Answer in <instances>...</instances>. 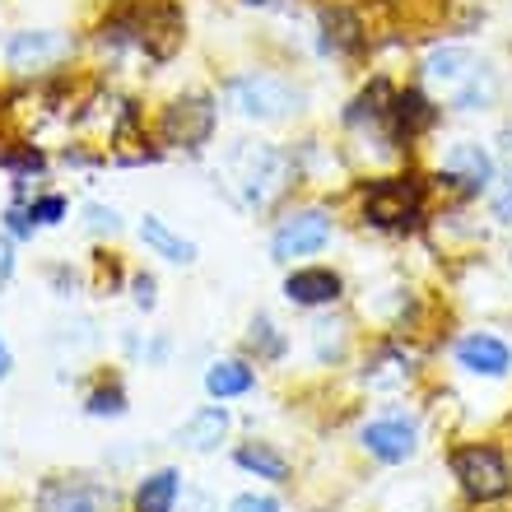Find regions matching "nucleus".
<instances>
[{
  "label": "nucleus",
  "mask_w": 512,
  "mask_h": 512,
  "mask_svg": "<svg viewBox=\"0 0 512 512\" xmlns=\"http://www.w3.org/2000/svg\"><path fill=\"white\" fill-rule=\"evenodd\" d=\"M424 84L433 103L457 112H485L499 98V75L471 47H433L424 56Z\"/></svg>",
  "instance_id": "nucleus-1"
},
{
  "label": "nucleus",
  "mask_w": 512,
  "mask_h": 512,
  "mask_svg": "<svg viewBox=\"0 0 512 512\" xmlns=\"http://www.w3.org/2000/svg\"><path fill=\"white\" fill-rule=\"evenodd\" d=\"M103 47H131L149 61H168L182 47V10L173 0H117L103 19Z\"/></svg>",
  "instance_id": "nucleus-2"
},
{
  "label": "nucleus",
  "mask_w": 512,
  "mask_h": 512,
  "mask_svg": "<svg viewBox=\"0 0 512 512\" xmlns=\"http://www.w3.org/2000/svg\"><path fill=\"white\" fill-rule=\"evenodd\" d=\"M229 182L238 187L252 210H266L289 191L294 182V159L284 154L280 145H266V140H243L238 149H229Z\"/></svg>",
  "instance_id": "nucleus-3"
},
{
  "label": "nucleus",
  "mask_w": 512,
  "mask_h": 512,
  "mask_svg": "<svg viewBox=\"0 0 512 512\" xmlns=\"http://www.w3.org/2000/svg\"><path fill=\"white\" fill-rule=\"evenodd\" d=\"M424 215V182L405 177H373L364 187V219L382 233H410Z\"/></svg>",
  "instance_id": "nucleus-4"
},
{
  "label": "nucleus",
  "mask_w": 512,
  "mask_h": 512,
  "mask_svg": "<svg viewBox=\"0 0 512 512\" xmlns=\"http://www.w3.org/2000/svg\"><path fill=\"white\" fill-rule=\"evenodd\" d=\"M452 475L461 480V489L471 494L475 503H499L512 494V466L499 447L489 443H471L452 452Z\"/></svg>",
  "instance_id": "nucleus-5"
},
{
  "label": "nucleus",
  "mask_w": 512,
  "mask_h": 512,
  "mask_svg": "<svg viewBox=\"0 0 512 512\" xmlns=\"http://www.w3.org/2000/svg\"><path fill=\"white\" fill-rule=\"evenodd\" d=\"M229 103L247 122H284L289 112H298L294 84H284L280 75H256V70L229 84Z\"/></svg>",
  "instance_id": "nucleus-6"
},
{
  "label": "nucleus",
  "mask_w": 512,
  "mask_h": 512,
  "mask_svg": "<svg viewBox=\"0 0 512 512\" xmlns=\"http://www.w3.org/2000/svg\"><path fill=\"white\" fill-rule=\"evenodd\" d=\"M215 122H219V112L205 94L177 98V103H168L159 117V140L173 149H201V145H210Z\"/></svg>",
  "instance_id": "nucleus-7"
},
{
  "label": "nucleus",
  "mask_w": 512,
  "mask_h": 512,
  "mask_svg": "<svg viewBox=\"0 0 512 512\" xmlns=\"http://www.w3.org/2000/svg\"><path fill=\"white\" fill-rule=\"evenodd\" d=\"M331 243V215L308 205V210H294V215H284L270 233V256L275 261H294V256H312L322 252Z\"/></svg>",
  "instance_id": "nucleus-8"
},
{
  "label": "nucleus",
  "mask_w": 512,
  "mask_h": 512,
  "mask_svg": "<svg viewBox=\"0 0 512 512\" xmlns=\"http://www.w3.org/2000/svg\"><path fill=\"white\" fill-rule=\"evenodd\" d=\"M70 56V38L66 33H56V28H24V33H14L10 47H5V61L10 70L28 75V70H52L56 61H66Z\"/></svg>",
  "instance_id": "nucleus-9"
},
{
  "label": "nucleus",
  "mask_w": 512,
  "mask_h": 512,
  "mask_svg": "<svg viewBox=\"0 0 512 512\" xmlns=\"http://www.w3.org/2000/svg\"><path fill=\"white\" fill-rule=\"evenodd\" d=\"M112 508H117L112 489L94 485V480H80V475L47 480L38 489V512H112Z\"/></svg>",
  "instance_id": "nucleus-10"
},
{
  "label": "nucleus",
  "mask_w": 512,
  "mask_h": 512,
  "mask_svg": "<svg viewBox=\"0 0 512 512\" xmlns=\"http://www.w3.org/2000/svg\"><path fill=\"white\" fill-rule=\"evenodd\" d=\"M438 173L447 182H457L461 191H485L494 182V159H489L485 145H475V140H457V145L443 149V159H438Z\"/></svg>",
  "instance_id": "nucleus-11"
},
{
  "label": "nucleus",
  "mask_w": 512,
  "mask_h": 512,
  "mask_svg": "<svg viewBox=\"0 0 512 512\" xmlns=\"http://www.w3.org/2000/svg\"><path fill=\"white\" fill-rule=\"evenodd\" d=\"M359 443H364L378 461H387V466H401V461L415 457L419 433H415V424H410L405 415H387V419H373V424H364Z\"/></svg>",
  "instance_id": "nucleus-12"
},
{
  "label": "nucleus",
  "mask_w": 512,
  "mask_h": 512,
  "mask_svg": "<svg viewBox=\"0 0 512 512\" xmlns=\"http://www.w3.org/2000/svg\"><path fill=\"white\" fill-rule=\"evenodd\" d=\"M438 122V108H433V98L429 94H419V89H405V94L391 98V145L405 149V145H415L419 135L429 131V126Z\"/></svg>",
  "instance_id": "nucleus-13"
},
{
  "label": "nucleus",
  "mask_w": 512,
  "mask_h": 512,
  "mask_svg": "<svg viewBox=\"0 0 512 512\" xmlns=\"http://www.w3.org/2000/svg\"><path fill=\"white\" fill-rule=\"evenodd\" d=\"M457 364L475 378H503L512 368V350L499 336H485V331H471L466 340H457Z\"/></svg>",
  "instance_id": "nucleus-14"
},
{
  "label": "nucleus",
  "mask_w": 512,
  "mask_h": 512,
  "mask_svg": "<svg viewBox=\"0 0 512 512\" xmlns=\"http://www.w3.org/2000/svg\"><path fill=\"white\" fill-rule=\"evenodd\" d=\"M340 275L326 266H303L294 270L289 280H284V298L294 303V308H326V303H336L340 298Z\"/></svg>",
  "instance_id": "nucleus-15"
},
{
  "label": "nucleus",
  "mask_w": 512,
  "mask_h": 512,
  "mask_svg": "<svg viewBox=\"0 0 512 512\" xmlns=\"http://www.w3.org/2000/svg\"><path fill=\"white\" fill-rule=\"evenodd\" d=\"M364 19L354 10H345V5H331V10L322 14V52L326 56H354L364 52Z\"/></svg>",
  "instance_id": "nucleus-16"
},
{
  "label": "nucleus",
  "mask_w": 512,
  "mask_h": 512,
  "mask_svg": "<svg viewBox=\"0 0 512 512\" xmlns=\"http://www.w3.org/2000/svg\"><path fill=\"white\" fill-rule=\"evenodd\" d=\"M224 433H229V410L224 405H205L196 415L177 429V443L191 447V452H215L224 443Z\"/></svg>",
  "instance_id": "nucleus-17"
},
{
  "label": "nucleus",
  "mask_w": 512,
  "mask_h": 512,
  "mask_svg": "<svg viewBox=\"0 0 512 512\" xmlns=\"http://www.w3.org/2000/svg\"><path fill=\"white\" fill-rule=\"evenodd\" d=\"M140 243H145L149 252H159L163 261H173V266H191V261H196V247H191L187 238H177V233L168 229L159 215L140 219Z\"/></svg>",
  "instance_id": "nucleus-18"
},
{
  "label": "nucleus",
  "mask_w": 512,
  "mask_h": 512,
  "mask_svg": "<svg viewBox=\"0 0 512 512\" xmlns=\"http://www.w3.org/2000/svg\"><path fill=\"white\" fill-rule=\"evenodd\" d=\"M252 387H256V373L243 364V359H219V364H210V373H205V391H210L215 401L247 396Z\"/></svg>",
  "instance_id": "nucleus-19"
},
{
  "label": "nucleus",
  "mask_w": 512,
  "mask_h": 512,
  "mask_svg": "<svg viewBox=\"0 0 512 512\" xmlns=\"http://www.w3.org/2000/svg\"><path fill=\"white\" fill-rule=\"evenodd\" d=\"M177 489H182V475L177 471H154L140 480L135 489V512H173Z\"/></svg>",
  "instance_id": "nucleus-20"
},
{
  "label": "nucleus",
  "mask_w": 512,
  "mask_h": 512,
  "mask_svg": "<svg viewBox=\"0 0 512 512\" xmlns=\"http://www.w3.org/2000/svg\"><path fill=\"white\" fill-rule=\"evenodd\" d=\"M238 466L252 471V475H261V480H275V485L289 480V461H284L270 443H243L238 447Z\"/></svg>",
  "instance_id": "nucleus-21"
},
{
  "label": "nucleus",
  "mask_w": 512,
  "mask_h": 512,
  "mask_svg": "<svg viewBox=\"0 0 512 512\" xmlns=\"http://www.w3.org/2000/svg\"><path fill=\"white\" fill-rule=\"evenodd\" d=\"M247 345H252L256 359H266V364H275L284 350H289V340L280 336V326L270 322V317H256L252 331H247Z\"/></svg>",
  "instance_id": "nucleus-22"
},
{
  "label": "nucleus",
  "mask_w": 512,
  "mask_h": 512,
  "mask_svg": "<svg viewBox=\"0 0 512 512\" xmlns=\"http://www.w3.org/2000/svg\"><path fill=\"white\" fill-rule=\"evenodd\" d=\"M89 415H94V419H117V415H126V391L117 387V382L98 387L94 396H89Z\"/></svg>",
  "instance_id": "nucleus-23"
},
{
  "label": "nucleus",
  "mask_w": 512,
  "mask_h": 512,
  "mask_svg": "<svg viewBox=\"0 0 512 512\" xmlns=\"http://www.w3.org/2000/svg\"><path fill=\"white\" fill-rule=\"evenodd\" d=\"M489 210L499 224H512V168L494 173V182H489Z\"/></svg>",
  "instance_id": "nucleus-24"
},
{
  "label": "nucleus",
  "mask_w": 512,
  "mask_h": 512,
  "mask_svg": "<svg viewBox=\"0 0 512 512\" xmlns=\"http://www.w3.org/2000/svg\"><path fill=\"white\" fill-rule=\"evenodd\" d=\"M312 331H317V359H322V364L345 354V326L340 322H317Z\"/></svg>",
  "instance_id": "nucleus-25"
},
{
  "label": "nucleus",
  "mask_w": 512,
  "mask_h": 512,
  "mask_svg": "<svg viewBox=\"0 0 512 512\" xmlns=\"http://www.w3.org/2000/svg\"><path fill=\"white\" fill-rule=\"evenodd\" d=\"M33 210V224H61V215H66V201L61 196H38V201L28 205Z\"/></svg>",
  "instance_id": "nucleus-26"
},
{
  "label": "nucleus",
  "mask_w": 512,
  "mask_h": 512,
  "mask_svg": "<svg viewBox=\"0 0 512 512\" xmlns=\"http://www.w3.org/2000/svg\"><path fill=\"white\" fill-rule=\"evenodd\" d=\"M84 215H89V229L94 233H122V219H117L112 205H89Z\"/></svg>",
  "instance_id": "nucleus-27"
},
{
  "label": "nucleus",
  "mask_w": 512,
  "mask_h": 512,
  "mask_svg": "<svg viewBox=\"0 0 512 512\" xmlns=\"http://www.w3.org/2000/svg\"><path fill=\"white\" fill-rule=\"evenodd\" d=\"M229 512H280V503L266 499V494H238L229 503Z\"/></svg>",
  "instance_id": "nucleus-28"
},
{
  "label": "nucleus",
  "mask_w": 512,
  "mask_h": 512,
  "mask_svg": "<svg viewBox=\"0 0 512 512\" xmlns=\"http://www.w3.org/2000/svg\"><path fill=\"white\" fill-rule=\"evenodd\" d=\"M131 289H135V308H154V303H159V298H154V280H149V275H135L131 280Z\"/></svg>",
  "instance_id": "nucleus-29"
},
{
  "label": "nucleus",
  "mask_w": 512,
  "mask_h": 512,
  "mask_svg": "<svg viewBox=\"0 0 512 512\" xmlns=\"http://www.w3.org/2000/svg\"><path fill=\"white\" fill-rule=\"evenodd\" d=\"M10 275H14V247H10V238L0 233V289L10 284Z\"/></svg>",
  "instance_id": "nucleus-30"
},
{
  "label": "nucleus",
  "mask_w": 512,
  "mask_h": 512,
  "mask_svg": "<svg viewBox=\"0 0 512 512\" xmlns=\"http://www.w3.org/2000/svg\"><path fill=\"white\" fill-rule=\"evenodd\" d=\"M10 368H14V359H10V350H5V336H0V378H10Z\"/></svg>",
  "instance_id": "nucleus-31"
},
{
  "label": "nucleus",
  "mask_w": 512,
  "mask_h": 512,
  "mask_svg": "<svg viewBox=\"0 0 512 512\" xmlns=\"http://www.w3.org/2000/svg\"><path fill=\"white\" fill-rule=\"evenodd\" d=\"M503 149H508V154H512V126H508V131H503Z\"/></svg>",
  "instance_id": "nucleus-32"
},
{
  "label": "nucleus",
  "mask_w": 512,
  "mask_h": 512,
  "mask_svg": "<svg viewBox=\"0 0 512 512\" xmlns=\"http://www.w3.org/2000/svg\"><path fill=\"white\" fill-rule=\"evenodd\" d=\"M247 5H270V0H247Z\"/></svg>",
  "instance_id": "nucleus-33"
}]
</instances>
